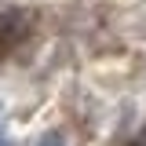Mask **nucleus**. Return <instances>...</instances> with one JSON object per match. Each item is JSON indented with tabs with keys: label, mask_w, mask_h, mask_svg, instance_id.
Segmentation results:
<instances>
[{
	"label": "nucleus",
	"mask_w": 146,
	"mask_h": 146,
	"mask_svg": "<svg viewBox=\"0 0 146 146\" xmlns=\"http://www.w3.org/2000/svg\"><path fill=\"white\" fill-rule=\"evenodd\" d=\"M29 33H33V11H26V7L0 11V55H11L18 44H26Z\"/></svg>",
	"instance_id": "obj_1"
},
{
	"label": "nucleus",
	"mask_w": 146,
	"mask_h": 146,
	"mask_svg": "<svg viewBox=\"0 0 146 146\" xmlns=\"http://www.w3.org/2000/svg\"><path fill=\"white\" fill-rule=\"evenodd\" d=\"M36 146H66V139H62L58 131H48V135H44V139H40Z\"/></svg>",
	"instance_id": "obj_2"
},
{
	"label": "nucleus",
	"mask_w": 146,
	"mask_h": 146,
	"mask_svg": "<svg viewBox=\"0 0 146 146\" xmlns=\"http://www.w3.org/2000/svg\"><path fill=\"white\" fill-rule=\"evenodd\" d=\"M0 146H11V143H7V139H0Z\"/></svg>",
	"instance_id": "obj_3"
}]
</instances>
